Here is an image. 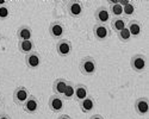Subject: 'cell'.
Here are the masks:
<instances>
[{
	"label": "cell",
	"instance_id": "obj_1",
	"mask_svg": "<svg viewBox=\"0 0 149 119\" xmlns=\"http://www.w3.org/2000/svg\"><path fill=\"white\" fill-rule=\"evenodd\" d=\"M79 69L82 75L91 76L97 71V62L92 56H85L79 63Z\"/></svg>",
	"mask_w": 149,
	"mask_h": 119
},
{
	"label": "cell",
	"instance_id": "obj_2",
	"mask_svg": "<svg viewBox=\"0 0 149 119\" xmlns=\"http://www.w3.org/2000/svg\"><path fill=\"white\" fill-rule=\"evenodd\" d=\"M130 67L136 73H143L148 67V59L143 54H135L130 58Z\"/></svg>",
	"mask_w": 149,
	"mask_h": 119
},
{
	"label": "cell",
	"instance_id": "obj_3",
	"mask_svg": "<svg viewBox=\"0 0 149 119\" xmlns=\"http://www.w3.org/2000/svg\"><path fill=\"white\" fill-rule=\"evenodd\" d=\"M66 8H67V13L69 15V17L80 18L84 12V4L81 1H78V0H70V1H67Z\"/></svg>",
	"mask_w": 149,
	"mask_h": 119
},
{
	"label": "cell",
	"instance_id": "obj_4",
	"mask_svg": "<svg viewBox=\"0 0 149 119\" xmlns=\"http://www.w3.org/2000/svg\"><path fill=\"white\" fill-rule=\"evenodd\" d=\"M110 35H111V30L107 25H104V24H95L93 26V36L99 42L106 41L110 37Z\"/></svg>",
	"mask_w": 149,
	"mask_h": 119
},
{
	"label": "cell",
	"instance_id": "obj_5",
	"mask_svg": "<svg viewBox=\"0 0 149 119\" xmlns=\"http://www.w3.org/2000/svg\"><path fill=\"white\" fill-rule=\"evenodd\" d=\"M56 53L58 56L61 57H67L68 55H70L72 50H73V44L69 39L66 38H61L57 41L56 43Z\"/></svg>",
	"mask_w": 149,
	"mask_h": 119
},
{
	"label": "cell",
	"instance_id": "obj_6",
	"mask_svg": "<svg viewBox=\"0 0 149 119\" xmlns=\"http://www.w3.org/2000/svg\"><path fill=\"white\" fill-rule=\"evenodd\" d=\"M48 31H49V35H50L52 38L58 41L62 38V36L65 33V25L60 20H54L50 23V25L48 28Z\"/></svg>",
	"mask_w": 149,
	"mask_h": 119
},
{
	"label": "cell",
	"instance_id": "obj_7",
	"mask_svg": "<svg viewBox=\"0 0 149 119\" xmlns=\"http://www.w3.org/2000/svg\"><path fill=\"white\" fill-rule=\"evenodd\" d=\"M94 19L97 20V24H104V25H107V23L111 20V15L109 7L103 5L99 6L95 11H94Z\"/></svg>",
	"mask_w": 149,
	"mask_h": 119
},
{
	"label": "cell",
	"instance_id": "obj_8",
	"mask_svg": "<svg viewBox=\"0 0 149 119\" xmlns=\"http://www.w3.org/2000/svg\"><path fill=\"white\" fill-rule=\"evenodd\" d=\"M134 109L139 116H142V117L147 116L149 113V99L146 97H141L139 99H136L134 104Z\"/></svg>",
	"mask_w": 149,
	"mask_h": 119
},
{
	"label": "cell",
	"instance_id": "obj_9",
	"mask_svg": "<svg viewBox=\"0 0 149 119\" xmlns=\"http://www.w3.org/2000/svg\"><path fill=\"white\" fill-rule=\"evenodd\" d=\"M48 106L53 112L57 113V112H61L63 110L65 107V99L61 97V95H57V94H53L50 98L48 100Z\"/></svg>",
	"mask_w": 149,
	"mask_h": 119
},
{
	"label": "cell",
	"instance_id": "obj_10",
	"mask_svg": "<svg viewBox=\"0 0 149 119\" xmlns=\"http://www.w3.org/2000/svg\"><path fill=\"white\" fill-rule=\"evenodd\" d=\"M29 97H30V93H29L28 88L24 86H18L13 91V101L19 106H23V104L26 101V99Z\"/></svg>",
	"mask_w": 149,
	"mask_h": 119
},
{
	"label": "cell",
	"instance_id": "obj_11",
	"mask_svg": "<svg viewBox=\"0 0 149 119\" xmlns=\"http://www.w3.org/2000/svg\"><path fill=\"white\" fill-rule=\"evenodd\" d=\"M38 109H40V102H38V99H37L35 95H30V97L26 99V101L23 104V110L29 114L37 113Z\"/></svg>",
	"mask_w": 149,
	"mask_h": 119
},
{
	"label": "cell",
	"instance_id": "obj_12",
	"mask_svg": "<svg viewBox=\"0 0 149 119\" xmlns=\"http://www.w3.org/2000/svg\"><path fill=\"white\" fill-rule=\"evenodd\" d=\"M42 63V57L37 51H32L25 55V64L30 69H37Z\"/></svg>",
	"mask_w": 149,
	"mask_h": 119
},
{
	"label": "cell",
	"instance_id": "obj_13",
	"mask_svg": "<svg viewBox=\"0 0 149 119\" xmlns=\"http://www.w3.org/2000/svg\"><path fill=\"white\" fill-rule=\"evenodd\" d=\"M110 25L116 33H118L119 31H122L123 29H125L128 25V20L125 17H115L110 20Z\"/></svg>",
	"mask_w": 149,
	"mask_h": 119
},
{
	"label": "cell",
	"instance_id": "obj_14",
	"mask_svg": "<svg viewBox=\"0 0 149 119\" xmlns=\"http://www.w3.org/2000/svg\"><path fill=\"white\" fill-rule=\"evenodd\" d=\"M127 28L131 35V37H139L142 33V24L136 19H131L130 21H128Z\"/></svg>",
	"mask_w": 149,
	"mask_h": 119
},
{
	"label": "cell",
	"instance_id": "obj_15",
	"mask_svg": "<svg viewBox=\"0 0 149 119\" xmlns=\"http://www.w3.org/2000/svg\"><path fill=\"white\" fill-rule=\"evenodd\" d=\"M87 97H88L87 86L82 85V83H78V85H75V88H74V99H75L77 101H81Z\"/></svg>",
	"mask_w": 149,
	"mask_h": 119
},
{
	"label": "cell",
	"instance_id": "obj_16",
	"mask_svg": "<svg viewBox=\"0 0 149 119\" xmlns=\"http://www.w3.org/2000/svg\"><path fill=\"white\" fill-rule=\"evenodd\" d=\"M17 38L18 41H30L32 39V30L28 25H22L17 30Z\"/></svg>",
	"mask_w": 149,
	"mask_h": 119
},
{
	"label": "cell",
	"instance_id": "obj_17",
	"mask_svg": "<svg viewBox=\"0 0 149 119\" xmlns=\"http://www.w3.org/2000/svg\"><path fill=\"white\" fill-rule=\"evenodd\" d=\"M67 83H68V81H67L66 79H63V77L56 79V80L53 82V91H54V93L57 94V95H61V97H62V94L65 93V89H66V87H67Z\"/></svg>",
	"mask_w": 149,
	"mask_h": 119
},
{
	"label": "cell",
	"instance_id": "obj_18",
	"mask_svg": "<svg viewBox=\"0 0 149 119\" xmlns=\"http://www.w3.org/2000/svg\"><path fill=\"white\" fill-rule=\"evenodd\" d=\"M79 106H80V110L84 112V113H90L93 109H94V106H95V101L92 97H88L87 98H85L84 100L79 101Z\"/></svg>",
	"mask_w": 149,
	"mask_h": 119
},
{
	"label": "cell",
	"instance_id": "obj_19",
	"mask_svg": "<svg viewBox=\"0 0 149 119\" xmlns=\"http://www.w3.org/2000/svg\"><path fill=\"white\" fill-rule=\"evenodd\" d=\"M18 50L22 54H30L32 51H35V43L32 39L30 41H19L18 42Z\"/></svg>",
	"mask_w": 149,
	"mask_h": 119
},
{
	"label": "cell",
	"instance_id": "obj_20",
	"mask_svg": "<svg viewBox=\"0 0 149 119\" xmlns=\"http://www.w3.org/2000/svg\"><path fill=\"white\" fill-rule=\"evenodd\" d=\"M119 3L123 7V15L128 17H131L135 13V5L131 1H128V0H119Z\"/></svg>",
	"mask_w": 149,
	"mask_h": 119
},
{
	"label": "cell",
	"instance_id": "obj_21",
	"mask_svg": "<svg viewBox=\"0 0 149 119\" xmlns=\"http://www.w3.org/2000/svg\"><path fill=\"white\" fill-rule=\"evenodd\" d=\"M109 11H110V15L115 17H122L123 15V7L119 3V0H117V1L115 4H110V7H109Z\"/></svg>",
	"mask_w": 149,
	"mask_h": 119
},
{
	"label": "cell",
	"instance_id": "obj_22",
	"mask_svg": "<svg viewBox=\"0 0 149 119\" xmlns=\"http://www.w3.org/2000/svg\"><path fill=\"white\" fill-rule=\"evenodd\" d=\"M74 88H75V86H74L70 81H68L67 87L65 89V93L62 94V98H63L65 100H69V99L74 98Z\"/></svg>",
	"mask_w": 149,
	"mask_h": 119
},
{
	"label": "cell",
	"instance_id": "obj_23",
	"mask_svg": "<svg viewBox=\"0 0 149 119\" xmlns=\"http://www.w3.org/2000/svg\"><path fill=\"white\" fill-rule=\"evenodd\" d=\"M117 36H118V39L120 42H123V43H128L131 39V35H130L128 28H125V29H123L122 31H119L117 33Z\"/></svg>",
	"mask_w": 149,
	"mask_h": 119
},
{
	"label": "cell",
	"instance_id": "obj_24",
	"mask_svg": "<svg viewBox=\"0 0 149 119\" xmlns=\"http://www.w3.org/2000/svg\"><path fill=\"white\" fill-rule=\"evenodd\" d=\"M10 16V10L6 5H0V20H5Z\"/></svg>",
	"mask_w": 149,
	"mask_h": 119
},
{
	"label": "cell",
	"instance_id": "obj_25",
	"mask_svg": "<svg viewBox=\"0 0 149 119\" xmlns=\"http://www.w3.org/2000/svg\"><path fill=\"white\" fill-rule=\"evenodd\" d=\"M90 119H104V117L102 114H93L90 117Z\"/></svg>",
	"mask_w": 149,
	"mask_h": 119
},
{
	"label": "cell",
	"instance_id": "obj_26",
	"mask_svg": "<svg viewBox=\"0 0 149 119\" xmlns=\"http://www.w3.org/2000/svg\"><path fill=\"white\" fill-rule=\"evenodd\" d=\"M57 119H72V118H70V116H68V114H61V116L57 117Z\"/></svg>",
	"mask_w": 149,
	"mask_h": 119
},
{
	"label": "cell",
	"instance_id": "obj_27",
	"mask_svg": "<svg viewBox=\"0 0 149 119\" xmlns=\"http://www.w3.org/2000/svg\"><path fill=\"white\" fill-rule=\"evenodd\" d=\"M0 119H11V117L6 113H0Z\"/></svg>",
	"mask_w": 149,
	"mask_h": 119
},
{
	"label": "cell",
	"instance_id": "obj_28",
	"mask_svg": "<svg viewBox=\"0 0 149 119\" xmlns=\"http://www.w3.org/2000/svg\"><path fill=\"white\" fill-rule=\"evenodd\" d=\"M0 5H6V1L5 0H0Z\"/></svg>",
	"mask_w": 149,
	"mask_h": 119
}]
</instances>
